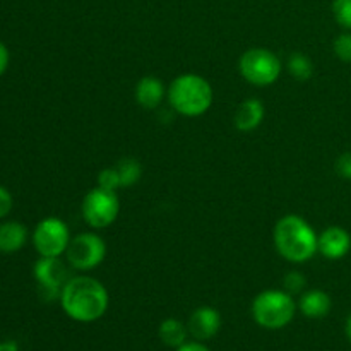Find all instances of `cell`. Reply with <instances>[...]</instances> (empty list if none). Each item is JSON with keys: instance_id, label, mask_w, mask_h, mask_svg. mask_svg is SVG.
<instances>
[{"instance_id": "6da1fadb", "label": "cell", "mask_w": 351, "mask_h": 351, "mask_svg": "<svg viewBox=\"0 0 351 351\" xmlns=\"http://www.w3.org/2000/svg\"><path fill=\"white\" fill-rule=\"evenodd\" d=\"M65 314L77 322H95L108 311V291L98 280L75 276L65 283L60 293Z\"/></svg>"}, {"instance_id": "7a4b0ae2", "label": "cell", "mask_w": 351, "mask_h": 351, "mask_svg": "<svg viewBox=\"0 0 351 351\" xmlns=\"http://www.w3.org/2000/svg\"><path fill=\"white\" fill-rule=\"evenodd\" d=\"M319 237L304 218L288 215L276 223L274 245L281 257L295 264L307 263L317 252Z\"/></svg>"}, {"instance_id": "3957f363", "label": "cell", "mask_w": 351, "mask_h": 351, "mask_svg": "<svg viewBox=\"0 0 351 351\" xmlns=\"http://www.w3.org/2000/svg\"><path fill=\"white\" fill-rule=\"evenodd\" d=\"M168 101L180 115L199 117L213 103V88L202 75L182 74L168 88Z\"/></svg>"}, {"instance_id": "277c9868", "label": "cell", "mask_w": 351, "mask_h": 351, "mask_svg": "<svg viewBox=\"0 0 351 351\" xmlns=\"http://www.w3.org/2000/svg\"><path fill=\"white\" fill-rule=\"evenodd\" d=\"M297 312V304L288 291L266 290L252 302V317L261 328L281 329L290 324Z\"/></svg>"}, {"instance_id": "5b68a950", "label": "cell", "mask_w": 351, "mask_h": 351, "mask_svg": "<svg viewBox=\"0 0 351 351\" xmlns=\"http://www.w3.org/2000/svg\"><path fill=\"white\" fill-rule=\"evenodd\" d=\"M239 69L242 77L254 86H269L281 74V62L267 48H250L240 57Z\"/></svg>"}, {"instance_id": "8992f818", "label": "cell", "mask_w": 351, "mask_h": 351, "mask_svg": "<svg viewBox=\"0 0 351 351\" xmlns=\"http://www.w3.org/2000/svg\"><path fill=\"white\" fill-rule=\"evenodd\" d=\"M82 218L91 228L101 230L112 225L120 211L117 192L96 187L86 194L81 206Z\"/></svg>"}, {"instance_id": "52a82bcc", "label": "cell", "mask_w": 351, "mask_h": 351, "mask_svg": "<svg viewBox=\"0 0 351 351\" xmlns=\"http://www.w3.org/2000/svg\"><path fill=\"white\" fill-rule=\"evenodd\" d=\"M67 261L75 271H89L103 263L106 256L105 240L96 233H81L67 247Z\"/></svg>"}, {"instance_id": "ba28073f", "label": "cell", "mask_w": 351, "mask_h": 351, "mask_svg": "<svg viewBox=\"0 0 351 351\" xmlns=\"http://www.w3.org/2000/svg\"><path fill=\"white\" fill-rule=\"evenodd\" d=\"M33 242L41 257H60L71 243L69 228L62 219L47 218L36 226Z\"/></svg>"}, {"instance_id": "9c48e42d", "label": "cell", "mask_w": 351, "mask_h": 351, "mask_svg": "<svg viewBox=\"0 0 351 351\" xmlns=\"http://www.w3.org/2000/svg\"><path fill=\"white\" fill-rule=\"evenodd\" d=\"M34 276H36L40 287L48 295H58L60 298L62 288L65 287L71 278H69L67 267L58 257H41L34 266Z\"/></svg>"}, {"instance_id": "30bf717a", "label": "cell", "mask_w": 351, "mask_h": 351, "mask_svg": "<svg viewBox=\"0 0 351 351\" xmlns=\"http://www.w3.org/2000/svg\"><path fill=\"white\" fill-rule=\"evenodd\" d=\"M221 328V315L213 307H199L189 317V335L197 341H208L215 338Z\"/></svg>"}, {"instance_id": "8fae6325", "label": "cell", "mask_w": 351, "mask_h": 351, "mask_svg": "<svg viewBox=\"0 0 351 351\" xmlns=\"http://www.w3.org/2000/svg\"><path fill=\"white\" fill-rule=\"evenodd\" d=\"M351 249V237L341 226H329L319 235L317 252H321L326 259L338 261L343 259Z\"/></svg>"}, {"instance_id": "7c38bea8", "label": "cell", "mask_w": 351, "mask_h": 351, "mask_svg": "<svg viewBox=\"0 0 351 351\" xmlns=\"http://www.w3.org/2000/svg\"><path fill=\"white\" fill-rule=\"evenodd\" d=\"M165 95V84L154 75H146L136 86V99L143 108L154 110L161 105Z\"/></svg>"}, {"instance_id": "4fadbf2b", "label": "cell", "mask_w": 351, "mask_h": 351, "mask_svg": "<svg viewBox=\"0 0 351 351\" xmlns=\"http://www.w3.org/2000/svg\"><path fill=\"white\" fill-rule=\"evenodd\" d=\"M264 119V106L261 99L250 98L245 99L239 105L237 108L235 117H233V122L235 127L242 132H250V130L257 129L261 125Z\"/></svg>"}, {"instance_id": "5bb4252c", "label": "cell", "mask_w": 351, "mask_h": 351, "mask_svg": "<svg viewBox=\"0 0 351 351\" xmlns=\"http://www.w3.org/2000/svg\"><path fill=\"white\" fill-rule=\"evenodd\" d=\"M331 297H329L326 291L322 290H311L307 293L302 295L300 298V307L302 314L305 317H311V319H321L326 317L331 311Z\"/></svg>"}, {"instance_id": "9a60e30c", "label": "cell", "mask_w": 351, "mask_h": 351, "mask_svg": "<svg viewBox=\"0 0 351 351\" xmlns=\"http://www.w3.org/2000/svg\"><path fill=\"white\" fill-rule=\"evenodd\" d=\"M26 226L9 221L0 225V252H16L26 243Z\"/></svg>"}, {"instance_id": "2e32d148", "label": "cell", "mask_w": 351, "mask_h": 351, "mask_svg": "<svg viewBox=\"0 0 351 351\" xmlns=\"http://www.w3.org/2000/svg\"><path fill=\"white\" fill-rule=\"evenodd\" d=\"M160 339L170 348H180L182 345L187 343V336H189V329L187 326L182 324L180 321L177 319H167L160 324Z\"/></svg>"}, {"instance_id": "e0dca14e", "label": "cell", "mask_w": 351, "mask_h": 351, "mask_svg": "<svg viewBox=\"0 0 351 351\" xmlns=\"http://www.w3.org/2000/svg\"><path fill=\"white\" fill-rule=\"evenodd\" d=\"M117 171H119L120 177V185L122 187H130L136 182H139L141 175H143V167L137 160L134 158H123V160L119 161L117 165Z\"/></svg>"}, {"instance_id": "ac0fdd59", "label": "cell", "mask_w": 351, "mask_h": 351, "mask_svg": "<svg viewBox=\"0 0 351 351\" xmlns=\"http://www.w3.org/2000/svg\"><path fill=\"white\" fill-rule=\"evenodd\" d=\"M288 71L297 81H308L314 74V64L311 58L304 53H293L288 60Z\"/></svg>"}, {"instance_id": "d6986e66", "label": "cell", "mask_w": 351, "mask_h": 351, "mask_svg": "<svg viewBox=\"0 0 351 351\" xmlns=\"http://www.w3.org/2000/svg\"><path fill=\"white\" fill-rule=\"evenodd\" d=\"M332 14L339 26L351 31V0H335L332 2Z\"/></svg>"}, {"instance_id": "ffe728a7", "label": "cell", "mask_w": 351, "mask_h": 351, "mask_svg": "<svg viewBox=\"0 0 351 351\" xmlns=\"http://www.w3.org/2000/svg\"><path fill=\"white\" fill-rule=\"evenodd\" d=\"M98 187L106 189V191H113V192H117V189L122 187V185H120L119 171H117L115 167H113V168H105V170L99 171Z\"/></svg>"}, {"instance_id": "44dd1931", "label": "cell", "mask_w": 351, "mask_h": 351, "mask_svg": "<svg viewBox=\"0 0 351 351\" xmlns=\"http://www.w3.org/2000/svg\"><path fill=\"white\" fill-rule=\"evenodd\" d=\"M335 53L339 60L351 62V33H343L336 38Z\"/></svg>"}, {"instance_id": "7402d4cb", "label": "cell", "mask_w": 351, "mask_h": 351, "mask_svg": "<svg viewBox=\"0 0 351 351\" xmlns=\"http://www.w3.org/2000/svg\"><path fill=\"white\" fill-rule=\"evenodd\" d=\"M283 283H285V291H288L290 295H295V293H300V291L305 288V278L304 274L297 273V271H291V273H288L287 276H285Z\"/></svg>"}, {"instance_id": "603a6c76", "label": "cell", "mask_w": 351, "mask_h": 351, "mask_svg": "<svg viewBox=\"0 0 351 351\" xmlns=\"http://www.w3.org/2000/svg\"><path fill=\"white\" fill-rule=\"evenodd\" d=\"M336 173L339 175L345 180H351V151L341 154V156L336 160Z\"/></svg>"}, {"instance_id": "cb8c5ba5", "label": "cell", "mask_w": 351, "mask_h": 351, "mask_svg": "<svg viewBox=\"0 0 351 351\" xmlns=\"http://www.w3.org/2000/svg\"><path fill=\"white\" fill-rule=\"evenodd\" d=\"M10 208H12V197L5 189L0 187V218H3L10 211Z\"/></svg>"}, {"instance_id": "d4e9b609", "label": "cell", "mask_w": 351, "mask_h": 351, "mask_svg": "<svg viewBox=\"0 0 351 351\" xmlns=\"http://www.w3.org/2000/svg\"><path fill=\"white\" fill-rule=\"evenodd\" d=\"M175 351H211L208 346L202 345L201 341H191V343H185L182 345L180 348H177Z\"/></svg>"}, {"instance_id": "484cf974", "label": "cell", "mask_w": 351, "mask_h": 351, "mask_svg": "<svg viewBox=\"0 0 351 351\" xmlns=\"http://www.w3.org/2000/svg\"><path fill=\"white\" fill-rule=\"evenodd\" d=\"M7 64H9V51H7V48L0 43V75H2L3 71L7 69Z\"/></svg>"}, {"instance_id": "4316f807", "label": "cell", "mask_w": 351, "mask_h": 351, "mask_svg": "<svg viewBox=\"0 0 351 351\" xmlns=\"http://www.w3.org/2000/svg\"><path fill=\"white\" fill-rule=\"evenodd\" d=\"M346 336H348V339L351 343V314H350V317L346 319Z\"/></svg>"}]
</instances>
